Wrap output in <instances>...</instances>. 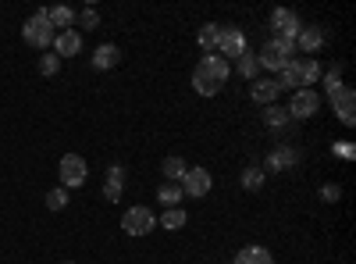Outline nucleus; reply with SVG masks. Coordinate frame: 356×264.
Masks as SVG:
<instances>
[{
	"instance_id": "obj_25",
	"label": "nucleus",
	"mask_w": 356,
	"mask_h": 264,
	"mask_svg": "<svg viewBox=\"0 0 356 264\" xmlns=\"http://www.w3.org/2000/svg\"><path fill=\"white\" fill-rule=\"evenodd\" d=\"M260 186H264V172H260V168H246V172H242V189L253 193V189H260Z\"/></svg>"
},
{
	"instance_id": "obj_24",
	"label": "nucleus",
	"mask_w": 356,
	"mask_h": 264,
	"mask_svg": "<svg viewBox=\"0 0 356 264\" xmlns=\"http://www.w3.org/2000/svg\"><path fill=\"white\" fill-rule=\"evenodd\" d=\"M264 122H267L271 129H282V125L289 122V111H285V107H267V111H264Z\"/></svg>"
},
{
	"instance_id": "obj_9",
	"label": "nucleus",
	"mask_w": 356,
	"mask_h": 264,
	"mask_svg": "<svg viewBox=\"0 0 356 264\" xmlns=\"http://www.w3.org/2000/svg\"><path fill=\"white\" fill-rule=\"evenodd\" d=\"M271 29L278 33V39H292L296 43V36H299V18L292 15V11H285V8H274L271 11Z\"/></svg>"
},
{
	"instance_id": "obj_19",
	"label": "nucleus",
	"mask_w": 356,
	"mask_h": 264,
	"mask_svg": "<svg viewBox=\"0 0 356 264\" xmlns=\"http://www.w3.org/2000/svg\"><path fill=\"white\" fill-rule=\"evenodd\" d=\"M186 193H182V186H178V182H164L161 189H157V200L164 204V211L168 207H178V200H182Z\"/></svg>"
},
{
	"instance_id": "obj_22",
	"label": "nucleus",
	"mask_w": 356,
	"mask_h": 264,
	"mask_svg": "<svg viewBox=\"0 0 356 264\" xmlns=\"http://www.w3.org/2000/svg\"><path fill=\"white\" fill-rule=\"evenodd\" d=\"M217 33H221V26H214V21H207V26H203L199 29V46H203V51H214V46H217Z\"/></svg>"
},
{
	"instance_id": "obj_2",
	"label": "nucleus",
	"mask_w": 356,
	"mask_h": 264,
	"mask_svg": "<svg viewBox=\"0 0 356 264\" xmlns=\"http://www.w3.org/2000/svg\"><path fill=\"white\" fill-rule=\"evenodd\" d=\"M342 64H335L332 71H328V97H332V107H335V114H339V122L342 125H353L356 122V97H353V89L349 86H342Z\"/></svg>"
},
{
	"instance_id": "obj_16",
	"label": "nucleus",
	"mask_w": 356,
	"mask_h": 264,
	"mask_svg": "<svg viewBox=\"0 0 356 264\" xmlns=\"http://www.w3.org/2000/svg\"><path fill=\"white\" fill-rule=\"evenodd\" d=\"M296 43H299V51L314 54V51H321V46H324V33H321L317 26H307V29H299Z\"/></svg>"
},
{
	"instance_id": "obj_28",
	"label": "nucleus",
	"mask_w": 356,
	"mask_h": 264,
	"mask_svg": "<svg viewBox=\"0 0 356 264\" xmlns=\"http://www.w3.org/2000/svg\"><path fill=\"white\" fill-rule=\"evenodd\" d=\"M57 71H61V58L57 54L39 58V76H57Z\"/></svg>"
},
{
	"instance_id": "obj_17",
	"label": "nucleus",
	"mask_w": 356,
	"mask_h": 264,
	"mask_svg": "<svg viewBox=\"0 0 356 264\" xmlns=\"http://www.w3.org/2000/svg\"><path fill=\"white\" fill-rule=\"evenodd\" d=\"M235 264H274V257L264 247H242L239 257H235Z\"/></svg>"
},
{
	"instance_id": "obj_15",
	"label": "nucleus",
	"mask_w": 356,
	"mask_h": 264,
	"mask_svg": "<svg viewBox=\"0 0 356 264\" xmlns=\"http://www.w3.org/2000/svg\"><path fill=\"white\" fill-rule=\"evenodd\" d=\"M121 186H125V172H121V164H114L107 172V182H104V200L107 204L121 200Z\"/></svg>"
},
{
	"instance_id": "obj_31",
	"label": "nucleus",
	"mask_w": 356,
	"mask_h": 264,
	"mask_svg": "<svg viewBox=\"0 0 356 264\" xmlns=\"http://www.w3.org/2000/svg\"><path fill=\"white\" fill-rule=\"evenodd\" d=\"M64 264H71V261H64Z\"/></svg>"
},
{
	"instance_id": "obj_30",
	"label": "nucleus",
	"mask_w": 356,
	"mask_h": 264,
	"mask_svg": "<svg viewBox=\"0 0 356 264\" xmlns=\"http://www.w3.org/2000/svg\"><path fill=\"white\" fill-rule=\"evenodd\" d=\"M321 197H324L328 204H335V200H339V186H324V189H321Z\"/></svg>"
},
{
	"instance_id": "obj_13",
	"label": "nucleus",
	"mask_w": 356,
	"mask_h": 264,
	"mask_svg": "<svg viewBox=\"0 0 356 264\" xmlns=\"http://www.w3.org/2000/svg\"><path fill=\"white\" fill-rule=\"evenodd\" d=\"M46 21H50L54 29L68 33V29H75V21H79V15H75L71 8H64V4H57V8H50V11H46Z\"/></svg>"
},
{
	"instance_id": "obj_4",
	"label": "nucleus",
	"mask_w": 356,
	"mask_h": 264,
	"mask_svg": "<svg viewBox=\"0 0 356 264\" xmlns=\"http://www.w3.org/2000/svg\"><path fill=\"white\" fill-rule=\"evenodd\" d=\"M21 39L29 46H36V51H43V46L54 43V26L46 21V11H36L29 21H25V26H21Z\"/></svg>"
},
{
	"instance_id": "obj_6",
	"label": "nucleus",
	"mask_w": 356,
	"mask_h": 264,
	"mask_svg": "<svg viewBox=\"0 0 356 264\" xmlns=\"http://www.w3.org/2000/svg\"><path fill=\"white\" fill-rule=\"evenodd\" d=\"M57 172H61V186H64V189H79V186L89 179V168H86V161H82L79 154H64Z\"/></svg>"
},
{
	"instance_id": "obj_21",
	"label": "nucleus",
	"mask_w": 356,
	"mask_h": 264,
	"mask_svg": "<svg viewBox=\"0 0 356 264\" xmlns=\"http://www.w3.org/2000/svg\"><path fill=\"white\" fill-rule=\"evenodd\" d=\"M186 225V211L182 207H168L164 214H161V229H168V232H178Z\"/></svg>"
},
{
	"instance_id": "obj_10",
	"label": "nucleus",
	"mask_w": 356,
	"mask_h": 264,
	"mask_svg": "<svg viewBox=\"0 0 356 264\" xmlns=\"http://www.w3.org/2000/svg\"><path fill=\"white\" fill-rule=\"evenodd\" d=\"M317 107H321V97L314 89H296L292 104L285 111H289V118H310V114H317Z\"/></svg>"
},
{
	"instance_id": "obj_3",
	"label": "nucleus",
	"mask_w": 356,
	"mask_h": 264,
	"mask_svg": "<svg viewBox=\"0 0 356 264\" xmlns=\"http://www.w3.org/2000/svg\"><path fill=\"white\" fill-rule=\"evenodd\" d=\"M321 76V64L314 58H292L285 68H282V86H292V89H310V82Z\"/></svg>"
},
{
	"instance_id": "obj_5",
	"label": "nucleus",
	"mask_w": 356,
	"mask_h": 264,
	"mask_svg": "<svg viewBox=\"0 0 356 264\" xmlns=\"http://www.w3.org/2000/svg\"><path fill=\"white\" fill-rule=\"evenodd\" d=\"M292 51H296V43H292V39H271L264 51H260V61H257V64L282 71V68L292 61Z\"/></svg>"
},
{
	"instance_id": "obj_14",
	"label": "nucleus",
	"mask_w": 356,
	"mask_h": 264,
	"mask_svg": "<svg viewBox=\"0 0 356 264\" xmlns=\"http://www.w3.org/2000/svg\"><path fill=\"white\" fill-rule=\"evenodd\" d=\"M278 89H282V86H278L274 79H260V82H253L249 97L257 100V104H264V107H271V104L278 100Z\"/></svg>"
},
{
	"instance_id": "obj_23",
	"label": "nucleus",
	"mask_w": 356,
	"mask_h": 264,
	"mask_svg": "<svg viewBox=\"0 0 356 264\" xmlns=\"http://www.w3.org/2000/svg\"><path fill=\"white\" fill-rule=\"evenodd\" d=\"M46 207H50V211H64V207H68V189H64V186L50 189V193H46Z\"/></svg>"
},
{
	"instance_id": "obj_27",
	"label": "nucleus",
	"mask_w": 356,
	"mask_h": 264,
	"mask_svg": "<svg viewBox=\"0 0 356 264\" xmlns=\"http://www.w3.org/2000/svg\"><path fill=\"white\" fill-rule=\"evenodd\" d=\"M296 161V150H274L271 157H267V168H274V172H278V168H285V164H292Z\"/></svg>"
},
{
	"instance_id": "obj_18",
	"label": "nucleus",
	"mask_w": 356,
	"mask_h": 264,
	"mask_svg": "<svg viewBox=\"0 0 356 264\" xmlns=\"http://www.w3.org/2000/svg\"><path fill=\"white\" fill-rule=\"evenodd\" d=\"M118 61H121V51H118V46H111V43H104L96 51V58H93V68H114Z\"/></svg>"
},
{
	"instance_id": "obj_12",
	"label": "nucleus",
	"mask_w": 356,
	"mask_h": 264,
	"mask_svg": "<svg viewBox=\"0 0 356 264\" xmlns=\"http://www.w3.org/2000/svg\"><path fill=\"white\" fill-rule=\"evenodd\" d=\"M79 51H82L79 29H68V33H57V36H54V54H57V58H75Z\"/></svg>"
},
{
	"instance_id": "obj_1",
	"label": "nucleus",
	"mask_w": 356,
	"mask_h": 264,
	"mask_svg": "<svg viewBox=\"0 0 356 264\" xmlns=\"http://www.w3.org/2000/svg\"><path fill=\"white\" fill-rule=\"evenodd\" d=\"M224 82H228V61L221 54L199 58V64L193 71V89L199 93V97H214V93H221Z\"/></svg>"
},
{
	"instance_id": "obj_7",
	"label": "nucleus",
	"mask_w": 356,
	"mask_h": 264,
	"mask_svg": "<svg viewBox=\"0 0 356 264\" xmlns=\"http://www.w3.org/2000/svg\"><path fill=\"white\" fill-rule=\"evenodd\" d=\"M154 225H157V218L150 207H129L121 218V229L129 236H146V232H154Z\"/></svg>"
},
{
	"instance_id": "obj_11",
	"label": "nucleus",
	"mask_w": 356,
	"mask_h": 264,
	"mask_svg": "<svg viewBox=\"0 0 356 264\" xmlns=\"http://www.w3.org/2000/svg\"><path fill=\"white\" fill-rule=\"evenodd\" d=\"M182 193L186 197H207L211 193V172L207 168H189L182 179Z\"/></svg>"
},
{
	"instance_id": "obj_20",
	"label": "nucleus",
	"mask_w": 356,
	"mask_h": 264,
	"mask_svg": "<svg viewBox=\"0 0 356 264\" xmlns=\"http://www.w3.org/2000/svg\"><path fill=\"white\" fill-rule=\"evenodd\" d=\"M186 172H189V164L182 157H164V179L168 182H182Z\"/></svg>"
},
{
	"instance_id": "obj_26",
	"label": "nucleus",
	"mask_w": 356,
	"mask_h": 264,
	"mask_svg": "<svg viewBox=\"0 0 356 264\" xmlns=\"http://www.w3.org/2000/svg\"><path fill=\"white\" fill-rule=\"evenodd\" d=\"M235 68H239V76H242V79H253V76H257V68H260V64H257V58H249V51H246V54L235 61Z\"/></svg>"
},
{
	"instance_id": "obj_29",
	"label": "nucleus",
	"mask_w": 356,
	"mask_h": 264,
	"mask_svg": "<svg viewBox=\"0 0 356 264\" xmlns=\"http://www.w3.org/2000/svg\"><path fill=\"white\" fill-rule=\"evenodd\" d=\"M75 26H82V29H96L100 26V15H96V8H86L82 15H79V21Z\"/></svg>"
},
{
	"instance_id": "obj_8",
	"label": "nucleus",
	"mask_w": 356,
	"mask_h": 264,
	"mask_svg": "<svg viewBox=\"0 0 356 264\" xmlns=\"http://www.w3.org/2000/svg\"><path fill=\"white\" fill-rule=\"evenodd\" d=\"M217 46H221V58L228 61V58H242L246 54V36H242V29H235V26H224L221 33H217Z\"/></svg>"
}]
</instances>
